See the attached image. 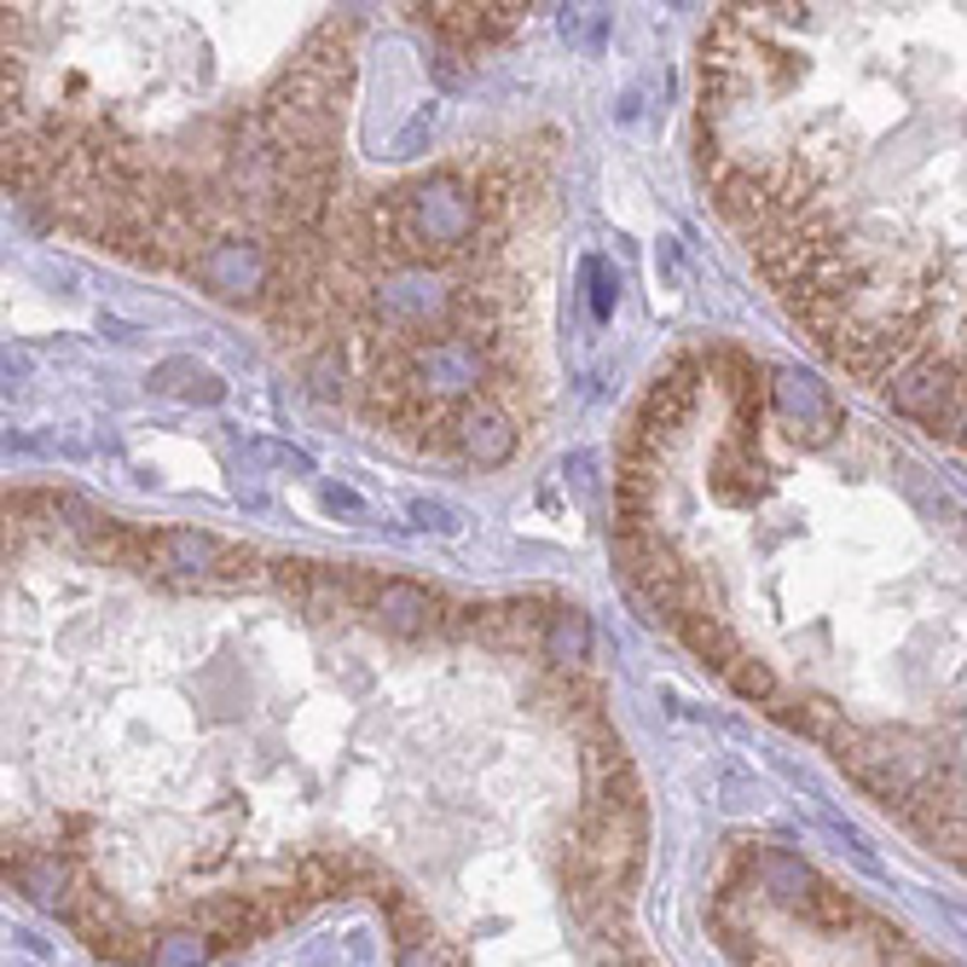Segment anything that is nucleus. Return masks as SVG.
Instances as JSON below:
<instances>
[{
    "instance_id": "f257e3e1",
    "label": "nucleus",
    "mask_w": 967,
    "mask_h": 967,
    "mask_svg": "<svg viewBox=\"0 0 967 967\" xmlns=\"http://www.w3.org/2000/svg\"><path fill=\"white\" fill-rule=\"evenodd\" d=\"M371 626H382L389 637H470V602H458L447 591H429L417 579H394L377 591L371 602Z\"/></svg>"
},
{
    "instance_id": "f03ea898",
    "label": "nucleus",
    "mask_w": 967,
    "mask_h": 967,
    "mask_svg": "<svg viewBox=\"0 0 967 967\" xmlns=\"http://www.w3.org/2000/svg\"><path fill=\"white\" fill-rule=\"evenodd\" d=\"M273 250L261 244V238H220L215 250H204V261L192 267V278L204 285L215 301H227V308H267L273 296Z\"/></svg>"
},
{
    "instance_id": "7ed1b4c3",
    "label": "nucleus",
    "mask_w": 967,
    "mask_h": 967,
    "mask_svg": "<svg viewBox=\"0 0 967 967\" xmlns=\"http://www.w3.org/2000/svg\"><path fill=\"white\" fill-rule=\"evenodd\" d=\"M701 371H707V359H695V354H672L667 366H660V371L649 377V389H643V400H637L632 423H637V429L655 440L660 452H672V447H678L683 423H690V412H695Z\"/></svg>"
},
{
    "instance_id": "20e7f679",
    "label": "nucleus",
    "mask_w": 967,
    "mask_h": 967,
    "mask_svg": "<svg viewBox=\"0 0 967 967\" xmlns=\"http://www.w3.org/2000/svg\"><path fill=\"white\" fill-rule=\"evenodd\" d=\"M614 562H620V574L632 579V591L672 626V609H678V597H683V586H690L695 568H683V556H678L660 533L614 539Z\"/></svg>"
},
{
    "instance_id": "39448f33",
    "label": "nucleus",
    "mask_w": 967,
    "mask_h": 967,
    "mask_svg": "<svg viewBox=\"0 0 967 967\" xmlns=\"http://www.w3.org/2000/svg\"><path fill=\"white\" fill-rule=\"evenodd\" d=\"M562 602L551 597H493V602H470V637L505 655H539L545 649V626Z\"/></svg>"
},
{
    "instance_id": "423d86ee",
    "label": "nucleus",
    "mask_w": 967,
    "mask_h": 967,
    "mask_svg": "<svg viewBox=\"0 0 967 967\" xmlns=\"http://www.w3.org/2000/svg\"><path fill=\"white\" fill-rule=\"evenodd\" d=\"M417 18L429 24L447 47L458 53H481L510 42L516 24L528 18V7H510V0H435V7H417Z\"/></svg>"
},
{
    "instance_id": "0eeeda50",
    "label": "nucleus",
    "mask_w": 967,
    "mask_h": 967,
    "mask_svg": "<svg viewBox=\"0 0 967 967\" xmlns=\"http://www.w3.org/2000/svg\"><path fill=\"white\" fill-rule=\"evenodd\" d=\"M707 371L724 382V394H730V435L759 447L764 412H771V371H764L748 348H736V342H718L707 354Z\"/></svg>"
},
{
    "instance_id": "6e6552de",
    "label": "nucleus",
    "mask_w": 967,
    "mask_h": 967,
    "mask_svg": "<svg viewBox=\"0 0 967 967\" xmlns=\"http://www.w3.org/2000/svg\"><path fill=\"white\" fill-rule=\"evenodd\" d=\"M521 447V423L498 406L493 394H475L463 400L452 412V452L463 463H475V470H498V463H510Z\"/></svg>"
},
{
    "instance_id": "1a4fd4ad",
    "label": "nucleus",
    "mask_w": 967,
    "mask_h": 967,
    "mask_svg": "<svg viewBox=\"0 0 967 967\" xmlns=\"http://www.w3.org/2000/svg\"><path fill=\"white\" fill-rule=\"evenodd\" d=\"M771 406H782V417H788L811 447H822V440H834L845 429V412L834 406V394L805 371H771Z\"/></svg>"
},
{
    "instance_id": "9d476101",
    "label": "nucleus",
    "mask_w": 967,
    "mask_h": 967,
    "mask_svg": "<svg viewBox=\"0 0 967 967\" xmlns=\"http://www.w3.org/2000/svg\"><path fill=\"white\" fill-rule=\"evenodd\" d=\"M290 65L313 70L319 82H331L336 93H348L354 88V24H348V18H325V24H313Z\"/></svg>"
},
{
    "instance_id": "9b49d317",
    "label": "nucleus",
    "mask_w": 967,
    "mask_h": 967,
    "mask_svg": "<svg viewBox=\"0 0 967 967\" xmlns=\"http://www.w3.org/2000/svg\"><path fill=\"white\" fill-rule=\"evenodd\" d=\"M672 632L683 637V649H690L701 667H713L718 678L730 672L741 655H748V649H741V637L730 632V620H724L718 609H701V614H690V620H678Z\"/></svg>"
},
{
    "instance_id": "f8f14e48",
    "label": "nucleus",
    "mask_w": 967,
    "mask_h": 967,
    "mask_svg": "<svg viewBox=\"0 0 967 967\" xmlns=\"http://www.w3.org/2000/svg\"><path fill=\"white\" fill-rule=\"evenodd\" d=\"M713 481H718L724 505H753V498H764V470H759L753 447L736 435H724V447L713 452Z\"/></svg>"
},
{
    "instance_id": "ddd939ff",
    "label": "nucleus",
    "mask_w": 967,
    "mask_h": 967,
    "mask_svg": "<svg viewBox=\"0 0 967 967\" xmlns=\"http://www.w3.org/2000/svg\"><path fill=\"white\" fill-rule=\"evenodd\" d=\"M545 667L551 672H586V660H591V626H586V614L579 609H556L551 614V626H545Z\"/></svg>"
},
{
    "instance_id": "4468645a",
    "label": "nucleus",
    "mask_w": 967,
    "mask_h": 967,
    "mask_svg": "<svg viewBox=\"0 0 967 967\" xmlns=\"http://www.w3.org/2000/svg\"><path fill=\"white\" fill-rule=\"evenodd\" d=\"M724 683H730V695L736 701H748V707H776L782 690H776V672L764 667L759 655H741L730 672H724Z\"/></svg>"
},
{
    "instance_id": "2eb2a0df",
    "label": "nucleus",
    "mask_w": 967,
    "mask_h": 967,
    "mask_svg": "<svg viewBox=\"0 0 967 967\" xmlns=\"http://www.w3.org/2000/svg\"><path fill=\"white\" fill-rule=\"evenodd\" d=\"M174 382H186V389H180V400H220V377H209V371H192L186 359H169L163 371L151 377V389H174Z\"/></svg>"
}]
</instances>
